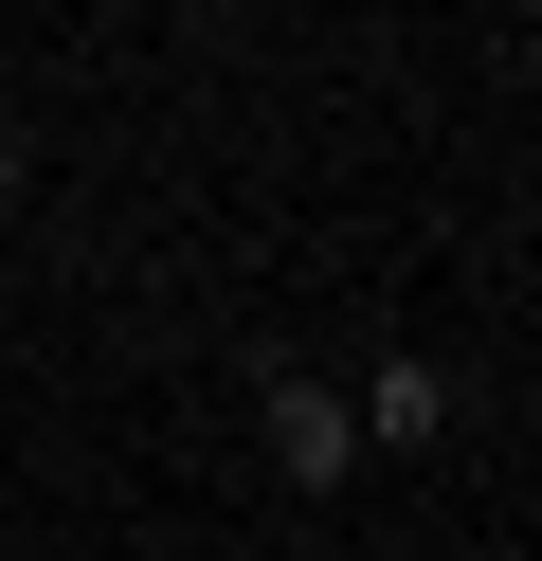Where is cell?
Returning <instances> with one entry per match:
<instances>
[{
    "label": "cell",
    "mask_w": 542,
    "mask_h": 561,
    "mask_svg": "<svg viewBox=\"0 0 542 561\" xmlns=\"http://www.w3.org/2000/svg\"><path fill=\"white\" fill-rule=\"evenodd\" d=\"M272 471H289V489H308V507H325V489H344V471H361V416H344V399H325V380H272Z\"/></svg>",
    "instance_id": "cell-1"
},
{
    "label": "cell",
    "mask_w": 542,
    "mask_h": 561,
    "mask_svg": "<svg viewBox=\"0 0 542 561\" xmlns=\"http://www.w3.org/2000/svg\"><path fill=\"white\" fill-rule=\"evenodd\" d=\"M344 416H361V453H434V435H452V380H434L416 344H380V380H361Z\"/></svg>",
    "instance_id": "cell-2"
},
{
    "label": "cell",
    "mask_w": 542,
    "mask_h": 561,
    "mask_svg": "<svg viewBox=\"0 0 542 561\" xmlns=\"http://www.w3.org/2000/svg\"><path fill=\"white\" fill-rule=\"evenodd\" d=\"M19 182H36V146H19V127H0V199H19Z\"/></svg>",
    "instance_id": "cell-3"
}]
</instances>
